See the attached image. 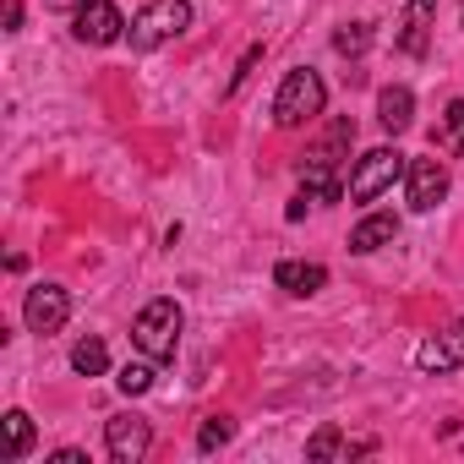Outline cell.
I'll use <instances>...</instances> for the list:
<instances>
[{
	"mask_svg": "<svg viewBox=\"0 0 464 464\" xmlns=\"http://www.w3.org/2000/svg\"><path fill=\"white\" fill-rule=\"evenodd\" d=\"M350 142H355V121H334L328 137L306 153V164H301V191H306L312 202H334V197H339V159H344Z\"/></svg>",
	"mask_w": 464,
	"mask_h": 464,
	"instance_id": "obj_1",
	"label": "cell"
},
{
	"mask_svg": "<svg viewBox=\"0 0 464 464\" xmlns=\"http://www.w3.org/2000/svg\"><path fill=\"white\" fill-rule=\"evenodd\" d=\"M323 104H328V88H323V77H317L312 66H295V72L279 82V93H274V126L295 131V126L317 121V115H323Z\"/></svg>",
	"mask_w": 464,
	"mask_h": 464,
	"instance_id": "obj_2",
	"label": "cell"
},
{
	"mask_svg": "<svg viewBox=\"0 0 464 464\" xmlns=\"http://www.w3.org/2000/svg\"><path fill=\"white\" fill-rule=\"evenodd\" d=\"M186 28H191V0H148V6L131 17L126 39H131V50H137V55H148V50H159V44L180 39Z\"/></svg>",
	"mask_w": 464,
	"mask_h": 464,
	"instance_id": "obj_3",
	"label": "cell"
},
{
	"mask_svg": "<svg viewBox=\"0 0 464 464\" xmlns=\"http://www.w3.org/2000/svg\"><path fill=\"white\" fill-rule=\"evenodd\" d=\"M180 323H186V312H180L169 295H159V301H148V306L137 312V323H131V344H137L142 355H153V361H169L175 344H180Z\"/></svg>",
	"mask_w": 464,
	"mask_h": 464,
	"instance_id": "obj_4",
	"label": "cell"
},
{
	"mask_svg": "<svg viewBox=\"0 0 464 464\" xmlns=\"http://www.w3.org/2000/svg\"><path fill=\"white\" fill-rule=\"evenodd\" d=\"M404 169H410V164H404L399 148H372V153H361L355 169H350V202H377Z\"/></svg>",
	"mask_w": 464,
	"mask_h": 464,
	"instance_id": "obj_5",
	"label": "cell"
},
{
	"mask_svg": "<svg viewBox=\"0 0 464 464\" xmlns=\"http://www.w3.org/2000/svg\"><path fill=\"white\" fill-rule=\"evenodd\" d=\"M404 197L415 213H431L442 197H448V164L442 159H410L404 169Z\"/></svg>",
	"mask_w": 464,
	"mask_h": 464,
	"instance_id": "obj_6",
	"label": "cell"
},
{
	"mask_svg": "<svg viewBox=\"0 0 464 464\" xmlns=\"http://www.w3.org/2000/svg\"><path fill=\"white\" fill-rule=\"evenodd\" d=\"M72 34H77V44L104 50V44H115V39L126 34V17L110 6V0H88L82 12H72Z\"/></svg>",
	"mask_w": 464,
	"mask_h": 464,
	"instance_id": "obj_7",
	"label": "cell"
},
{
	"mask_svg": "<svg viewBox=\"0 0 464 464\" xmlns=\"http://www.w3.org/2000/svg\"><path fill=\"white\" fill-rule=\"evenodd\" d=\"M104 448H110L115 464H137V459H148V448H153V426L137 420V415H110Z\"/></svg>",
	"mask_w": 464,
	"mask_h": 464,
	"instance_id": "obj_8",
	"label": "cell"
},
{
	"mask_svg": "<svg viewBox=\"0 0 464 464\" xmlns=\"http://www.w3.org/2000/svg\"><path fill=\"white\" fill-rule=\"evenodd\" d=\"M23 317H28V328H34V334H55V328L72 317V295H66L61 285H39V290H28Z\"/></svg>",
	"mask_w": 464,
	"mask_h": 464,
	"instance_id": "obj_9",
	"label": "cell"
},
{
	"mask_svg": "<svg viewBox=\"0 0 464 464\" xmlns=\"http://www.w3.org/2000/svg\"><path fill=\"white\" fill-rule=\"evenodd\" d=\"M415 366H420V372H453V366H464V317H459L448 334H437V339H420V350H415Z\"/></svg>",
	"mask_w": 464,
	"mask_h": 464,
	"instance_id": "obj_10",
	"label": "cell"
},
{
	"mask_svg": "<svg viewBox=\"0 0 464 464\" xmlns=\"http://www.w3.org/2000/svg\"><path fill=\"white\" fill-rule=\"evenodd\" d=\"M393 236H399V218H393V213H366V218L350 229V252H355V257H372V252H382Z\"/></svg>",
	"mask_w": 464,
	"mask_h": 464,
	"instance_id": "obj_11",
	"label": "cell"
},
{
	"mask_svg": "<svg viewBox=\"0 0 464 464\" xmlns=\"http://www.w3.org/2000/svg\"><path fill=\"white\" fill-rule=\"evenodd\" d=\"M431 17H437V0H410V6H404V34H399V50L404 55H426Z\"/></svg>",
	"mask_w": 464,
	"mask_h": 464,
	"instance_id": "obj_12",
	"label": "cell"
},
{
	"mask_svg": "<svg viewBox=\"0 0 464 464\" xmlns=\"http://www.w3.org/2000/svg\"><path fill=\"white\" fill-rule=\"evenodd\" d=\"M377 121H382V131H410V121H415V93L410 88H382L377 93Z\"/></svg>",
	"mask_w": 464,
	"mask_h": 464,
	"instance_id": "obj_13",
	"label": "cell"
},
{
	"mask_svg": "<svg viewBox=\"0 0 464 464\" xmlns=\"http://www.w3.org/2000/svg\"><path fill=\"white\" fill-rule=\"evenodd\" d=\"M274 285L290 290V295H317L328 285V268L323 263H279L274 268Z\"/></svg>",
	"mask_w": 464,
	"mask_h": 464,
	"instance_id": "obj_14",
	"label": "cell"
},
{
	"mask_svg": "<svg viewBox=\"0 0 464 464\" xmlns=\"http://www.w3.org/2000/svg\"><path fill=\"white\" fill-rule=\"evenodd\" d=\"M153 366H159L153 355L126 361V366H121V377H115V382H121V393H131V399H137V393H148V388H153Z\"/></svg>",
	"mask_w": 464,
	"mask_h": 464,
	"instance_id": "obj_15",
	"label": "cell"
},
{
	"mask_svg": "<svg viewBox=\"0 0 464 464\" xmlns=\"http://www.w3.org/2000/svg\"><path fill=\"white\" fill-rule=\"evenodd\" d=\"M34 448V420H28V410H12L6 415V459H23Z\"/></svg>",
	"mask_w": 464,
	"mask_h": 464,
	"instance_id": "obj_16",
	"label": "cell"
},
{
	"mask_svg": "<svg viewBox=\"0 0 464 464\" xmlns=\"http://www.w3.org/2000/svg\"><path fill=\"white\" fill-rule=\"evenodd\" d=\"M72 366H77L82 377H99V372L110 366V350H104V339H82V344L72 350Z\"/></svg>",
	"mask_w": 464,
	"mask_h": 464,
	"instance_id": "obj_17",
	"label": "cell"
},
{
	"mask_svg": "<svg viewBox=\"0 0 464 464\" xmlns=\"http://www.w3.org/2000/svg\"><path fill=\"white\" fill-rule=\"evenodd\" d=\"M229 437H236V420H229V415H208L202 431H197V453H213V448H224Z\"/></svg>",
	"mask_w": 464,
	"mask_h": 464,
	"instance_id": "obj_18",
	"label": "cell"
},
{
	"mask_svg": "<svg viewBox=\"0 0 464 464\" xmlns=\"http://www.w3.org/2000/svg\"><path fill=\"white\" fill-rule=\"evenodd\" d=\"M366 44H372V23H344L334 34V50L339 55H366Z\"/></svg>",
	"mask_w": 464,
	"mask_h": 464,
	"instance_id": "obj_19",
	"label": "cell"
},
{
	"mask_svg": "<svg viewBox=\"0 0 464 464\" xmlns=\"http://www.w3.org/2000/svg\"><path fill=\"white\" fill-rule=\"evenodd\" d=\"M334 453H344V437H339V426H323V431L306 442V459H334Z\"/></svg>",
	"mask_w": 464,
	"mask_h": 464,
	"instance_id": "obj_20",
	"label": "cell"
},
{
	"mask_svg": "<svg viewBox=\"0 0 464 464\" xmlns=\"http://www.w3.org/2000/svg\"><path fill=\"white\" fill-rule=\"evenodd\" d=\"M459 131H464V99H453V104H448V110H442V137H448V142H453V137H459Z\"/></svg>",
	"mask_w": 464,
	"mask_h": 464,
	"instance_id": "obj_21",
	"label": "cell"
},
{
	"mask_svg": "<svg viewBox=\"0 0 464 464\" xmlns=\"http://www.w3.org/2000/svg\"><path fill=\"white\" fill-rule=\"evenodd\" d=\"M23 28V0H6V34Z\"/></svg>",
	"mask_w": 464,
	"mask_h": 464,
	"instance_id": "obj_22",
	"label": "cell"
},
{
	"mask_svg": "<svg viewBox=\"0 0 464 464\" xmlns=\"http://www.w3.org/2000/svg\"><path fill=\"white\" fill-rule=\"evenodd\" d=\"M44 6H50V12H82L88 0H44Z\"/></svg>",
	"mask_w": 464,
	"mask_h": 464,
	"instance_id": "obj_23",
	"label": "cell"
},
{
	"mask_svg": "<svg viewBox=\"0 0 464 464\" xmlns=\"http://www.w3.org/2000/svg\"><path fill=\"white\" fill-rule=\"evenodd\" d=\"M55 464H88V453H77V448H61V453H55Z\"/></svg>",
	"mask_w": 464,
	"mask_h": 464,
	"instance_id": "obj_24",
	"label": "cell"
},
{
	"mask_svg": "<svg viewBox=\"0 0 464 464\" xmlns=\"http://www.w3.org/2000/svg\"><path fill=\"white\" fill-rule=\"evenodd\" d=\"M453 153H464V131H459V137H453Z\"/></svg>",
	"mask_w": 464,
	"mask_h": 464,
	"instance_id": "obj_25",
	"label": "cell"
}]
</instances>
